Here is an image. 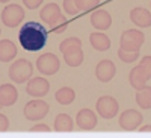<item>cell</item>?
<instances>
[{"label": "cell", "instance_id": "6da1fadb", "mask_svg": "<svg viewBox=\"0 0 151 138\" xmlns=\"http://www.w3.org/2000/svg\"><path fill=\"white\" fill-rule=\"evenodd\" d=\"M47 29L38 21H27L24 26H21L18 32V40L24 50L27 52H36L41 50L47 43Z\"/></svg>", "mask_w": 151, "mask_h": 138}, {"label": "cell", "instance_id": "7a4b0ae2", "mask_svg": "<svg viewBox=\"0 0 151 138\" xmlns=\"http://www.w3.org/2000/svg\"><path fill=\"white\" fill-rule=\"evenodd\" d=\"M32 64L27 59H18L9 67V78L15 84H23L32 76Z\"/></svg>", "mask_w": 151, "mask_h": 138}, {"label": "cell", "instance_id": "3957f363", "mask_svg": "<svg viewBox=\"0 0 151 138\" xmlns=\"http://www.w3.org/2000/svg\"><path fill=\"white\" fill-rule=\"evenodd\" d=\"M144 40H145V36H144V33L141 31L129 29V31H125L121 35L119 44H121L122 50H129V52H139L141 46L144 44Z\"/></svg>", "mask_w": 151, "mask_h": 138}, {"label": "cell", "instance_id": "277c9868", "mask_svg": "<svg viewBox=\"0 0 151 138\" xmlns=\"http://www.w3.org/2000/svg\"><path fill=\"white\" fill-rule=\"evenodd\" d=\"M48 103L44 102V100H40V99H35V100H30L29 103H26L24 106V117L30 121H38L47 115L48 112Z\"/></svg>", "mask_w": 151, "mask_h": 138}, {"label": "cell", "instance_id": "5b68a950", "mask_svg": "<svg viewBox=\"0 0 151 138\" xmlns=\"http://www.w3.org/2000/svg\"><path fill=\"white\" fill-rule=\"evenodd\" d=\"M60 67L59 58L53 53H44L40 58L36 59V68L41 74H45V76H52V74L58 73Z\"/></svg>", "mask_w": 151, "mask_h": 138}, {"label": "cell", "instance_id": "8992f818", "mask_svg": "<svg viewBox=\"0 0 151 138\" xmlns=\"http://www.w3.org/2000/svg\"><path fill=\"white\" fill-rule=\"evenodd\" d=\"M24 18V9L20 5H8L2 12V21L8 28H15Z\"/></svg>", "mask_w": 151, "mask_h": 138}, {"label": "cell", "instance_id": "52a82bcc", "mask_svg": "<svg viewBox=\"0 0 151 138\" xmlns=\"http://www.w3.org/2000/svg\"><path fill=\"white\" fill-rule=\"evenodd\" d=\"M97 112L103 118H113L116 114H118V109H119V105L118 102L113 97L110 96H103L97 100Z\"/></svg>", "mask_w": 151, "mask_h": 138}, {"label": "cell", "instance_id": "ba28073f", "mask_svg": "<svg viewBox=\"0 0 151 138\" xmlns=\"http://www.w3.org/2000/svg\"><path fill=\"white\" fill-rule=\"evenodd\" d=\"M142 123V114L139 111H134V109H127L124 111L121 117H119V124L124 131H136L137 128L141 126Z\"/></svg>", "mask_w": 151, "mask_h": 138}, {"label": "cell", "instance_id": "9c48e42d", "mask_svg": "<svg viewBox=\"0 0 151 138\" xmlns=\"http://www.w3.org/2000/svg\"><path fill=\"white\" fill-rule=\"evenodd\" d=\"M41 20L44 23H47L48 26L55 28L58 23H60L62 20H65V17L60 14V8L56 3H48L42 8L41 11Z\"/></svg>", "mask_w": 151, "mask_h": 138}, {"label": "cell", "instance_id": "30bf717a", "mask_svg": "<svg viewBox=\"0 0 151 138\" xmlns=\"http://www.w3.org/2000/svg\"><path fill=\"white\" fill-rule=\"evenodd\" d=\"M115 73H116V67L115 64L110 61V59H103L97 64L95 68V76L100 82H109L115 78Z\"/></svg>", "mask_w": 151, "mask_h": 138}, {"label": "cell", "instance_id": "8fae6325", "mask_svg": "<svg viewBox=\"0 0 151 138\" xmlns=\"http://www.w3.org/2000/svg\"><path fill=\"white\" fill-rule=\"evenodd\" d=\"M48 90H50V84L45 78H33L26 86V93L36 99L44 97L48 93Z\"/></svg>", "mask_w": 151, "mask_h": 138}, {"label": "cell", "instance_id": "7c38bea8", "mask_svg": "<svg viewBox=\"0 0 151 138\" xmlns=\"http://www.w3.org/2000/svg\"><path fill=\"white\" fill-rule=\"evenodd\" d=\"M76 123L83 131H92L97 126V115L91 109H80L76 115Z\"/></svg>", "mask_w": 151, "mask_h": 138}, {"label": "cell", "instance_id": "4fadbf2b", "mask_svg": "<svg viewBox=\"0 0 151 138\" xmlns=\"http://www.w3.org/2000/svg\"><path fill=\"white\" fill-rule=\"evenodd\" d=\"M91 24L98 29V31H106L110 28V24H112V17L107 11L104 9H97L92 12V15H91Z\"/></svg>", "mask_w": 151, "mask_h": 138}, {"label": "cell", "instance_id": "5bb4252c", "mask_svg": "<svg viewBox=\"0 0 151 138\" xmlns=\"http://www.w3.org/2000/svg\"><path fill=\"white\" fill-rule=\"evenodd\" d=\"M18 99V91L14 85L5 84L0 86V105L2 106H11L17 102Z\"/></svg>", "mask_w": 151, "mask_h": 138}, {"label": "cell", "instance_id": "9a60e30c", "mask_svg": "<svg viewBox=\"0 0 151 138\" xmlns=\"http://www.w3.org/2000/svg\"><path fill=\"white\" fill-rule=\"evenodd\" d=\"M130 18L132 21L139 28H148L151 26V12L145 8H134L130 12Z\"/></svg>", "mask_w": 151, "mask_h": 138}, {"label": "cell", "instance_id": "2e32d148", "mask_svg": "<svg viewBox=\"0 0 151 138\" xmlns=\"http://www.w3.org/2000/svg\"><path fill=\"white\" fill-rule=\"evenodd\" d=\"M17 55V47L11 40H2L0 41V61L9 62L15 58Z\"/></svg>", "mask_w": 151, "mask_h": 138}, {"label": "cell", "instance_id": "e0dca14e", "mask_svg": "<svg viewBox=\"0 0 151 138\" xmlns=\"http://www.w3.org/2000/svg\"><path fill=\"white\" fill-rule=\"evenodd\" d=\"M64 59L70 67H79L83 62V52L80 47H73L64 52Z\"/></svg>", "mask_w": 151, "mask_h": 138}, {"label": "cell", "instance_id": "ac0fdd59", "mask_svg": "<svg viewBox=\"0 0 151 138\" xmlns=\"http://www.w3.org/2000/svg\"><path fill=\"white\" fill-rule=\"evenodd\" d=\"M89 41H91V46H92L95 50H98V52H106V50L110 47V40H109V36L104 35V33H100V32L91 33Z\"/></svg>", "mask_w": 151, "mask_h": 138}, {"label": "cell", "instance_id": "d6986e66", "mask_svg": "<svg viewBox=\"0 0 151 138\" xmlns=\"http://www.w3.org/2000/svg\"><path fill=\"white\" fill-rule=\"evenodd\" d=\"M129 81H130V84H132L133 88L141 90V88H144V86L147 85V81H148V79H147V76H145L144 70L137 65V67H134V68L130 71Z\"/></svg>", "mask_w": 151, "mask_h": 138}, {"label": "cell", "instance_id": "ffe728a7", "mask_svg": "<svg viewBox=\"0 0 151 138\" xmlns=\"http://www.w3.org/2000/svg\"><path fill=\"white\" fill-rule=\"evenodd\" d=\"M73 129H74V123L68 114H59L55 118V131L56 132H71Z\"/></svg>", "mask_w": 151, "mask_h": 138}, {"label": "cell", "instance_id": "44dd1931", "mask_svg": "<svg viewBox=\"0 0 151 138\" xmlns=\"http://www.w3.org/2000/svg\"><path fill=\"white\" fill-rule=\"evenodd\" d=\"M136 102L142 109H151V86H144L136 93Z\"/></svg>", "mask_w": 151, "mask_h": 138}, {"label": "cell", "instance_id": "7402d4cb", "mask_svg": "<svg viewBox=\"0 0 151 138\" xmlns=\"http://www.w3.org/2000/svg\"><path fill=\"white\" fill-rule=\"evenodd\" d=\"M55 99L58 100V102L60 105H70L74 102V99H76V93L73 88H70V86H64V88H60L56 91L55 94Z\"/></svg>", "mask_w": 151, "mask_h": 138}, {"label": "cell", "instance_id": "603a6c76", "mask_svg": "<svg viewBox=\"0 0 151 138\" xmlns=\"http://www.w3.org/2000/svg\"><path fill=\"white\" fill-rule=\"evenodd\" d=\"M73 47H82V41H80V38L71 36V38H67V40H64V41L59 44V50H60L62 53H64L65 50H68V49H73Z\"/></svg>", "mask_w": 151, "mask_h": 138}, {"label": "cell", "instance_id": "cb8c5ba5", "mask_svg": "<svg viewBox=\"0 0 151 138\" xmlns=\"http://www.w3.org/2000/svg\"><path fill=\"white\" fill-rule=\"evenodd\" d=\"M118 56L122 62L125 64H130V62H134L137 58H139V52H129V50H122L119 49L118 50Z\"/></svg>", "mask_w": 151, "mask_h": 138}, {"label": "cell", "instance_id": "d4e9b609", "mask_svg": "<svg viewBox=\"0 0 151 138\" xmlns=\"http://www.w3.org/2000/svg\"><path fill=\"white\" fill-rule=\"evenodd\" d=\"M100 3V0H76V6L79 11H91Z\"/></svg>", "mask_w": 151, "mask_h": 138}, {"label": "cell", "instance_id": "484cf974", "mask_svg": "<svg viewBox=\"0 0 151 138\" xmlns=\"http://www.w3.org/2000/svg\"><path fill=\"white\" fill-rule=\"evenodd\" d=\"M139 67L144 70L147 79H151V56H144L142 61H141V64H139Z\"/></svg>", "mask_w": 151, "mask_h": 138}, {"label": "cell", "instance_id": "4316f807", "mask_svg": "<svg viewBox=\"0 0 151 138\" xmlns=\"http://www.w3.org/2000/svg\"><path fill=\"white\" fill-rule=\"evenodd\" d=\"M64 9L67 14H71V15L79 14V9L76 6V0H64Z\"/></svg>", "mask_w": 151, "mask_h": 138}, {"label": "cell", "instance_id": "83f0119b", "mask_svg": "<svg viewBox=\"0 0 151 138\" xmlns=\"http://www.w3.org/2000/svg\"><path fill=\"white\" fill-rule=\"evenodd\" d=\"M42 2H44V0H23L24 6H27L29 9H36Z\"/></svg>", "mask_w": 151, "mask_h": 138}, {"label": "cell", "instance_id": "f1b7e54d", "mask_svg": "<svg viewBox=\"0 0 151 138\" xmlns=\"http://www.w3.org/2000/svg\"><path fill=\"white\" fill-rule=\"evenodd\" d=\"M8 128H9V120H8V117L3 115V114H0V132L8 131Z\"/></svg>", "mask_w": 151, "mask_h": 138}, {"label": "cell", "instance_id": "f546056e", "mask_svg": "<svg viewBox=\"0 0 151 138\" xmlns=\"http://www.w3.org/2000/svg\"><path fill=\"white\" fill-rule=\"evenodd\" d=\"M30 132H50V128L47 124H35L30 129Z\"/></svg>", "mask_w": 151, "mask_h": 138}, {"label": "cell", "instance_id": "4dcf8cb0", "mask_svg": "<svg viewBox=\"0 0 151 138\" xmlns=\"http://www.w3.org/2000/svg\"><path fill=\"white\" fill-rule=\"evenodd\" d=\"M67 24H68V21H67V18H65V20H62L60 23H58V24H56L58 28H55L53 31H55L56 33H62V32L67 29Z\"/></svg>", "mask_w": 151, "mask_h": 138}, {"label": "cell", "instance_id": "1f68e13d", "mask_svg": "<svg viewBox=\"0 0 151 138\" xmlns=\"http://www.w3.org/2000/svg\"><path fill=\"white\" fill-rule=\"evenodd\" d=\"M139 131L141 132H151V126H150V124H148V126H142Z\"/></svg>", "mask_w": 151, "mask_h": 138}, {"label": "cell", "instance_id": "d6a6232c", "mask_svg": "<svg viewBox=\"0 0 151 138\" xmlns=\"http://www.w3.org/2000/svg\"><path fill=\"white\" fill-rule=\"evenodd\" d=\"M6 2H9V0H0V3H6Z\"/></svg>", "mask_w": 151, "mask_h": 138}, {"label": "cell", "instance_id": "836d02e7", "mask_svg": "<svg viewBox=\"0 0 151 138\" xmlns=\"http://www.w3.org/2000/svg\"><path fill=\"white\" fill-rule=\"evenodd\" d=\"M0 108H2V105H0Z\"/></svg>", "mask_w": 151, "mask_h": 138}]
</instances>
